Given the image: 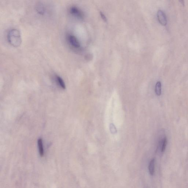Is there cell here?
Returning a JSON list of instances; mask_svg holds the SVG:
<instances>
[{
    "instance_id": "cell-7",
    "label": "cell",
    "mask_w": 188,
    "mask_h": 188,
    "mask_svg": "<svg viewBox=\"0 0 188 188\" xmlns=\"http://www.w3.org/2000/svg\"><path fill=\"white\" fill-rule=\"evenodd\" d=\"M36 9L37 12L41 15H44L45 12L44 5L42 3H40L36 6Z\"/></svg>"
},
{
    "instance_id": "cell-4",
    "label": "cell",
    "mask_w": 188,
    "mask_h": 188,
    "mask_svg": "<svg viewBox=\"0 0 188 188\" xmlns=\"http://www.w3.org/2000/svg\"><path fill=\"white\" fill-rule=\"evenodd\" d=\"M157 17L161 25L165 26L167 25V21L166 15L163 11L161 10H158Z\"/></svg>"
},
{
    "instance_id": "cell-9",
    "label": "cell",
    "mask_w": 188,
    "mask_h": 188,
    "mask_svg": "<svg viewBox=\"0 0 188 188\" xmlns=\"http://www.w3.org/2000/svg\"><path fill=\"white\" fill-rule=\"evenodd\" d=\"M56 79L57 82L59 84L60 87L63 89H65L66 87H65V84L63 79L58 75L56 76Z\"/></svg>"
},
{
    "instance_id": "cell-2",
    "label": "cell",
    "mask_w": 188,
    "mask_h": 188,
    "mask_svg": "<svg viewBox=\"0 0 188 188\" xmlns=\"http://www.w3.org/2000/svg\"><path fill=\"white\" fill-rule=\"evenodd\" d=\"M71 14L79 18H83L84 15L82 12L76 6L71 7L70 9Z\"/></svg>"
},
{
    "instance_id": "cell-8",
    "label": "cell",
    "mask_w": 188,
    "mask_h": 188,
    "mask_svg": "<svg viewBox=\"0 0 188 188\" xmlns=\"http://www.w3.org/2000/svg\"><path fill=\"white\" fill-rule=\"evenodd\" d=\"M149 169L150 174L152 176L153 175L155 171V160L154 159H153L150 162Z\"/></svg>"
},
{
    "instance_id": "cell-5",
    "label": "cell",
    "mask_w": 188,
    "mask_h": 188,
    "mask_svg": "<svg viewBox=\"0 0 188 188\" xmlns=\"http://www.w3.org/2000/svg\"><path fill=\"white\" fill-rule=\"evenodd\" d=\"M167 144V138L166 136H164V137L160 140L159 143V146H160L161 153H163L165 151Z\"/></svg>"
},
{
    "instance_id": "cell-11",
    "label": "cell",
    "mask_w": 188,
    "mask_h": 188,
    "mask_svg": "<svg viewBox=\"0 0 188 188\" xmlns=\"http://www.w3.org/2000/svg\"><path fill=\"white\" fill-rule=\"evenodd\" d=\"M100 15H101V16L102 18H103V19L105 21H106L107 20V18L106 16H105V15L104 14V13L102 12H100Z\"/></svg>"
},
{
    "instance_id": "cell-3",
    "label": "cell",
    "mask_w": 188,
    "mask_h": 188,
    "mask_svg": "<svg viewBox=\"0 0 188 188\" xmlns=\"http://www.w3.org/2000/svg\"><path fill=\"white\" fill-rule=\"evenodd\" d=\"M68 41L71 45L75 48H78L80 47V44L78 39L75 36L72 35H69L68 36Z\"/></svg>"
},
{
    "instance_id": "cell-1",
    "label": "cell",
    "mask_w": 188,
    "mask_h": 188,
    "mask_svg": "<svg viewBox=\"0 0 188 188\" xmlns=\"http://www.w3.org/2000/svg\"><path fill=\"white\" fill-rule=\"evenodd\" d=\"M7 39L8 42L13 47H18L21 44V35L19 31L16 29H12L8 31Z\"/></svg>"
},
{
    "instance_id": "cell-6",
    "label": "cell",
    "mask_w": 188,
    "mask_h": 188,
    "mask_svg": "<svg viewBox=\"0 0 188 188\" xmlns=\"http://www.w3.org/2000/svg\"><path fill=\"white\" fill-rule=\"evenodd\" d=\"M38 147L40 156L43 157L44 156V147H43L42 140L40 138L38 141Z\"/></svg>"
},
{
    "instance_id": "cell-10",
    "label": "cell",
    "mask_w": 188,
    "mask_h": 188,
    "mask_svg": "<svg viewBox=\"0 0 188 188\" xmlns=\"http://www.w3.org/2000/svg\"><path fill=\"white\" fill-rule=\"evenodd\" d=\"M155 92L157 95L160 96L161 94V84L160 81L157 82L155 87Z\"/></svg>"
}]
</instances>
